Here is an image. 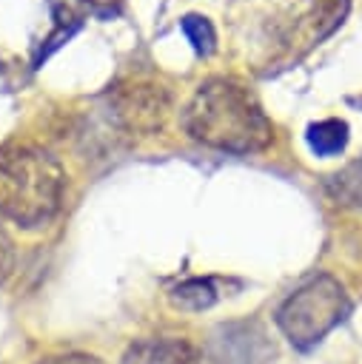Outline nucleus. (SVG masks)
Masks as SVG:
<instances>
[{
    "mask_svg": "<svg viewBox=\"0 0 362 364\" xmlns=\"http://www.w3.org/2000/svg\"><path fill=\"white\" fill-rule=\"evenodd\" d=\"M9 267H11V242H9V236L0 230V279L9 273Z\"/></svg>",
    "mask_w": 362,
    "mask_h": 364,
    "instance_id": "obj_10",
    "label": "nucleus"
},
{
    "mask_svg": "<svg viewBox=\"0 0 362 364\" xmlns=\"http://www.w3.org/2000/svg\"><path fill=\"white\" fill-rule=\"evenodd\" d=\"M271 355H274V347L262 336L259 338L231 336V338H222L219 364H268Z\"/></svg>",
    "mask_w": 362,
    "mask_h": 364,
    "instance_id": "obj_5",
    "label": "nucleus"
},
{
    "mask_svg": "<svg viewBox=\"0 0 362 364\" xmlns=\"http://www.w3.org/2000/svg\"><path fill=\"white\" fill-rule=\"evenodd\" d=\"M63 196L60 165L40 151L0 156V216L34 228L51 219Z\"/></svg>",
    "mask_w": 362,
    "mask_h": 364,
    "instance_id": "obj_2",
    "label": "nucleus"
},
{
    "mask_svg": "<svg viewBox=\"0 0 362 364\" xmlns=\"http://www.w3.org/2000/svg\"><path fill=\"white\" fill-rule=\"evenodd\" d=\"M219 287L214 279H185L171 290V301L182 310H205L217 304Z\"/></svg>",
    "mask_w": 362,
    "mask_h": 364,
    "instance_id": "obj_6",
    "label": "nucleus"
},
{
    "mask_svg": "<svg viewBox=\"0 0 362 364\" xmlns=\"http://www.w3.org/2000/svg\"><path fill=\"white\" fill-rule=\"evenodd\" d=\"M40 364H100V361L88 358V355H63V358H48V361H40Z\"/></svg>",
    "mask_w": 362,
    "mask_h": 364,
    "instance_id": "obj_11",
    "label": "nucleus"
},
{
    "mask_svg": "<svg viewBox=\"0 0 362 364\" xmlns=\"http://www.w3.org/2000/svg\"><path fill=\"white\" fill-rule=\"evenodd\" d=\"M182 31H185V37H188V43L194 46V51L197 54H202V57H208L214 48H217V34H214V26L205 20V17H197V14H188V17H182Z\"/></svg>",
    "mask_w": 362,
    "mask_h": 364,
    "instance_id": "obj_9",
    "label": "nucleus"
},
{
    "mask_svg": "<svg viewBox=\"0 0 362 364\" xmlns=\"http://www.w3.org/2000/svg\"><path fill=\"white\" fill-rule=\"evenodd\" d=\"M348 313V296L342 284L319 273L296 287L276 310V324L294 347H314L328 330H333Z\"/></svg>",
    "mask_w": 362,
    "mask_h": 364,
    "instance_id": "obj_3",
    "label": "nucleus"
},
{
    "mask_svg": "<svg viewBox=\"0 0 362 364\" xmlns=\"http://www.w3.org/2000/svg\"><path fill=\"white\" fill-rule=\"evenodd\" d=\"M185 131L219 151L251 154L271 142V122L248 88L225 80L200 85L185 117Z\"/></svg>",
    "mask_w": 362,
    "mask_h": 364,
    "instance_id": "obj_1",
    "label": "nucleus"
},
{
    "mask_svg": "<svg viewBox=\"0 0 362 364\" xmlns=\"http://www.w3.org/2000/svg\"><path fill=\"white\" fill-rule=\"evenodd\" d=\"M123 364H202L197 350L182 338H148L128 347Z\"/></svg>",
    "mask_w": 362,
    "mask_h": 364,
    "instance_id": "obj_4",
    "label": "nucleus"
},
{
    "mask_svg": "<svg viewBox=\"0 0 362 364\" xmlns=\"http://www.w3.org/2000/svg\"><path fill=\"white\" fill-rule=\"evenodd\" d=\"M328 193L339 205H362V159L353 162V165H348L336 176H331Z\"/></svg>",
    "mask_w": 362,
    "mask_h": 364,
    "instance_id": "obj_8",
    "label": "nucleus"
},
{
    "mask_svg": "<svg viewBox=\"0 0 362 364\" xmlns=\"http://www.w3.org/2000/svg\"><path fill=\"white\" fill-rule=\"evenodd\" d=\"M305 139L316 156H333L348 142V125L342 119H322V122H314L308 128Z\"/></svg>",
    "mask_w": 362,
    "mask_h": 364,
    "instance_id": "obj_7",
    "label": "nucleus"
}]
</instances>
